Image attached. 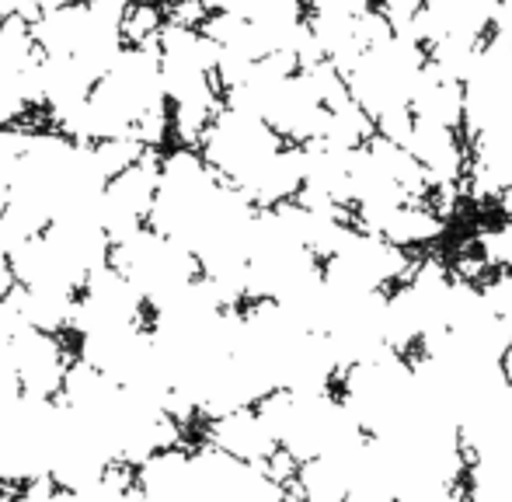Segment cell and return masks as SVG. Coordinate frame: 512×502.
<instances>
[{
  "label": "cell",
  "instance_id": "1",
  "mask_svg": "<svg viewBox=\"0 0 512 502\" xmlns=\"http://www.w3.org/2000/svg\"><path fill=\"white\" fill-rule=\"evenodd\" d=\"M133 4H140V0H133Z\"/></svg>",
  "mask_w": 512,
  "mask_h": 502
}]
</instances>
